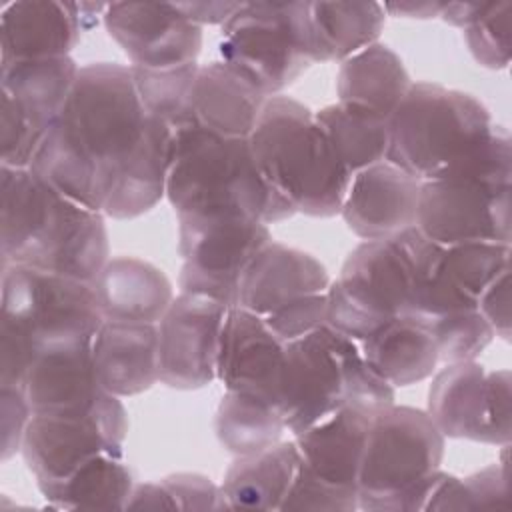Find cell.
I'll return each mask as SVG.
<instances>
[{"label": "cell", "instance_id": "cell-1", "mask_svg": "<svg viewBox=\"0 0 512 512\" xmlns=\"http://www.w3.org/2000/svg\"><path fill=\"white\" fill-rule=\"evenodd\" d=\"M148 120L130 66H82L30 168L62 196L102 212L118 174L142 144Z\"/></svg>", "mask_w": 512, "mask_h": 512}, {"label": "cell", "instance_id": "cell-2", "mask_svg": "<svg viewBox=\"0 0 512 512\" xmlns=\"http://www.w3.org/2000/svg\"><path fill=\"white\" fill-rule=\"evenodd\" d=\"M2 264L92 282L110 260L104 214L46 184L30 168L0 166Z\"/></svg>", "mask_w": 512, "mask_h": 512}, {"label": "cell", "instance_id": "cell-3", "mask_svg": "<svg viewBox=\"0 0 512 512\" xmlns=\"http://www.w3.org/2000/svg\"><path fill=\"white\" fill-rule=\"evenodd\" d=\"M166 198L178 220L244 218L268 226L296 214L264 180L248 138L194 124L174 130Z\"/></svg>", "mask_w": 512, "mask_h": 512}, {"label": "cell", "instance_id": "cell-4", "mask_svg": "<svg viewBox=\"0 0 512 512\" xmlns=\"http://www.w3.org/2000/svg\"><path fill=\"white\" fill-rule=\"evenodd\" d=\"M248 142L264 180L296 214H340L352 176L308 106L284 94L266 98Z\"/></svg>", "mask_w": 512, "mask_h": 512}, {"label": "cell", "instance_id": "cell-5", "mask_svg": "<svg viewBox=\"0 0 512 512\" xmlns=\"http://www.w3.org/2000/svg\"><path fill=\"white\" fill-rule=\"evenodd\" d=\"M394 390L372 370L356 340L324 324L286 344L278 410L296 436L342 406L376 414L394 404Z\"/></svg>", "mask_w": 512, "mask_h": 512}, {"label": "cell", "instance_id": "cell-6", "mask_svg": "<svg viewBox=\"0 0 512 512\" xmlns=\"http://www.w3.org/2000/svg\"><path fill=\"white\" fill-rule=\"evenodd\" d=\"M488 108L472 94L412 82L388 118L386 162L420 182L456 172L494 134Z\"/></svg>", "mask_w": 512, "mask_h": 512}, {"label": "cell", "instance_id": "cell-7", "mask_svg": "<svg viewBox=\"0 0 512 512\" xmlns=\"http://www.w3.org/2000/svg\"><path fill=\"white\" fill-rule=\"evenodd\" d=\"M446 438L426 410L398 406L370 420L358 472V508L366 512L426 510L440 478Z\"/></svg>", "mask_w": 512, "mask_h": 512}, {"label": "cell", "instance_id": "cell-8", "mask_svg": "<svg viewBox=\"0 0 512 512\" xmlns=\"http://www.w3.org/2000/svg\"><path fill=\"white\" fill-rule=\"evenodd\" d=\"M418 228L362 240L326 290V326L362 342L392 318L408 316Z\"/></svg>", "mask_w": 512, "mask_h": 512}, {"label": "cell", "instance_id": "cell-9", "mask_svg": "<svg viewBox=\"0 0 512 512\" xmlns=\"http://www.w3.org/2000/svg\"><path fill=\"white\" fill-rule=\"evenodd\" d=\"M512 170L472 166L420 186L416 228L448 248L468 242L510 244Z\"/></svg>", "mask_w": 512, "mask_h": 512}, {"label": "cell", "instance_id": "cell-10", "mask_svg": "<svg viewBox=\"0 0 512 512\" xmlns=\"http://www.w3.org/2000/svg\"><path fill=\"white\" fill-rule=\"evenodd\" d=\"M2 318L20 326L42 346L90 340L102 324L92 282L2 264Z\"/></svg>", "mask_w": 512, "mask_h": 512}, {"label": "cell", "instance_id": "cell-11", "mask_svg": "<svg viewBox=\"0 0 512 512\" xmlns=\"http://www.w3.org/2000/svg\"><path fill=\"white\" fill-rule=\"evenodd\" d=\"M220 60L266 98L312 64L298 40L294 2H242L222 24Z\"/></svg>", "mask_w": 512, "mask_h": 512}, {"label": "cell", "instance_id": "cell-12", "mask_svg": "<svg viewBox=\"0 0 512 512\" xmlns=\"http://www.w3.org/2000/svg\"><path fill=\"white\" fill-rule=\"evenodd\" d=\"M510 370L488 372L476 360L448 362L428 388L426 412L444 438L508 446L512 438Z\"/></svg>", "mask_w": 512, "mask_h": 512}, {"label": "cell", "instance_id": "cell-13", "mask_svg": "<svg viewBox=\"0 0 512 512\" xmlns=\"http://www.w3.org/2000/svg\"><path fill=\"white\" fill-rule=\"evenodd\" d=\"M270 240V228L258 220H178L180 292L238 306L240 278Z\"/></svg>", "mask_w": 512, "mask_h": 512}, {"label": "cell", "instance_id": "cell-14", "mask_svg": "<svg viewBox=\"0 0 512 512\" xmlns=\"http://www.w3.org/2000/svg\"><path fill=\"white\" fill-rule=\"evenodd\" d=\"M126 436V408L90 418L32 416L20 452L42 490L66 480L98 454L122 456Z\"/></svg>", "mask_w": 512, "mask_h": 512}, {"label": "cell", "instance_id": "cell-15", "mask_svg": "<svg viewBox=\"0 0 512 512\" xmlns=\"http://www.w3.org/2000/svg\"><path fill=\"white\" fill-rule=\"evenodd\" d=\"M24 390L34 416L90 418L124 408L98 378L92 338L42 346Z\"/></svg>", "mask_w": 512, "mask_h": 512}, {"label": "cell", "instance_id": "cell-16", "mask_svg": "<svg viewBox=\"0 0 512 512\" xmlns=\"http://www.w3.org/2000/svg\"><path fill=\"white\" fill-rule=\"evenodd\" d=\"M226 306L192 294L174 296L158 322L160 382L198 390L216 380V358Z\"/></svg>", "mask_w": 512, "mask_h": 512}, {"label": "cell", "instance_id": "cell-17", "mask_svg": "<svg viewBox=\"0 0 512 512\" xmlns=\"http://www.w3.org/2000/svg\"><path fill=\"white\" fill-rule=\"evenodd\" d=\"M102 20L132 68L168 70L198 62L202 26L188 20L176 4L112 2Z\"/></svg>", "mask_w": 512, "mask_h": 512}, {"label": "cell", "instance_id": "cell-18", "mask_svg": "<svg viewBox=\"0 0 512 512\" xmlns=\"http://www.w3.org/2000/svg\"><path fill=\"white\" fill-rule=\"evenodd\" d=\"M284 368L286 344L266 322L240 306L228 308L216 358V378L224 390L278 406Z\"/></svg>", "mask_w": 512, "mask_h": 512}, {"label": "cell", "instance_id": "cell-19", "mask_svg": "<svg viewBox=\"0 0 512 512\" xmlns=\"http://www.w3.org/2000/svg\"><path fill=\"white\" fill-rule=\"evenodd\" d=\"M422 182L382 160L350 178L340 210L344 224L362 240H384L416 226Z\"/></svg>", "mask_w": 512, "mask_h": 512}, {"label": "cell", "instance_id": "cell-20", "mask_svg": "<svg viewBox=\"0 0 512 512\" xmlns=\"http://www.w3.org/2000/svg\"><path fill=\"white\" fill-rule=\"evenodd\" d=\"M300 46L314 62H344L378 42L386 12L380 2H294Z\"/></svg>", "mask_w": 512, "mask_h": 512}, {"label": "cell", "instance_id": "cell-21", "mask_svg": "<svg viewBox=\"0 0 512 512\" xmlns=\"http://www.w3.org/2000/svg\"><path fill=\"white\" fill-rule=\"evenodd\" d=\"M330 282L318 258L270 240L240 278L238 306L264 318L296 298L326 292Z\"/></svg>", "mask_w": 512, "mask_h": 512}, {"label": "cell", "instance_id": "cell-22", "mask_svg": "<svg viewBox=\"0 0 512 512\" xmlns=\"http://www.w3.org/2000/svg\"><path fill=\"white\" fill-rule=\"evenodd\" d=\"M374 414L342 406L294 436L300 468L316 480L358 496V472Z\"/></svg>", "mask_w": 512, "mask_h": 512}, {"label": "cell", "instance_id": "cell-23", "mask_svg": "<svg viewBox=\"0 0 512 512\" xmlns=\"http://www.w3.org/2000/svg\"><path fill=\"white\" fill-rule=\"evenodd\" d=\"M74 2L18 0L0 12V64L70 56L82 32Z\"/></svg>", "mask_w": 512, "mask_h": 512}, {"label": "cell", "instance_id": "cell-24", "mask_svg": "<svg viewBox=\"0 0 512 512\" xmlns=\"http://www.w3.org/2000/svg\"><path fill=\"white\" fill-rule=\"evenodd\" d=\"M158 324L102 320L92 354L102 386L118 396H136L160 382Z\"/></svg>", "mask_w": 512, "mask_h": 512}, {"label": "cell", "instance_id": "cell-25", "mask_svg": "<svg viewBox=\"0 0 512 512\" xmlns=\"http://www.w3.org/2000/svg\"><path fill=\"white\" fill-rule=\"evenodd\" d=\"M266 96L222 60L200 64L188 98V122L226 138H248ZM188 124V126H190Z\"/></svg>", "mask_w": 512, "mask_h": 512}, {"label": "cell", "instance_id": "cell-26", "mask_svg": "<svg viewBox=\"0 0 512 512\" xmlns=\"http://www.w3.org/2000/svg\"><path fill=\"white\" fill-rule=\"evenodd\" d=\"M92 286L104 320L158 324L174 300L168 276L134 256H110Z\"/></svg>", "mask_w": 512, "mask_h": 512}, {"label": "cell", "instance_id": "cell-27", "mask_svg": "<svg viewBox=\"0 0 512 512\" xmlns=\"http://www.w3.org/2000/svg\"><path fill=\"white\" fill-rule=\"evenodd\" d=\"M172 152L174 128L150 116L142 144L118 174L102 214L114 220H130L154 208L166 196Z\"/></svg>", "mask_w": 512, "mask_h": 512}, {"label": "cell", "instance_id": "cell-28", "mask_svg": "<svg viewBox=\"0 0 512 512\" xmlns=\"http://www.w3.org/2000/svg\"><path fill=\"white\" fill-rule=\"evenodd\" d=\"M358 344L372 370L392 388L430 378L440 362L432 334L412 316L388 320Z\"/></svg>", "mask_w": 512, "mask_h": 512}, {"label": "cell", "instance_id": "cell-29", "mask_svg": "<svg viewBox=\"0 0 512 512\" xmlns=\"http://www.w3.org/2000/svg\"><path fill=\"white\" fill-rule=\"evenodd\" d=\"M410 86L412 80L402 58L382 42H374L340 62L336 76L338 102L366 108L386 120Z\"/></svg>", "mask_w": 512, "mask_h": 512}, {"label": "cell", "instance_id": "cell-30", "mask_svg": "<svg viewBox=\"0 0 512 512\" xmlns=\"http://www.w3.org/2000/svg\"><path fill=\"white\" fill-rule=\"evenodd\" d=\"M294 440L278 442L248 456H236L226 470L222 492L228 508L280 510L298 470Z\"/></svg>", "mask_w": 512, "mask_h": 512}, {"label": "cell", "instance_id": "cell-31", "mask_svg": "<svg viewBox=\"0 0 512 512\" xmlns=\"http://www.w3.org/2000/svg\"><path fill=\"white\" fill-rule=\"evenodd\" d=\"M2 94L10 96L44 132L62 114L80 72L72 56L0 64Z\"/></svg>", "mask_w": 512, "mask_h": 512}, {"label": "cell", "instance_id": "cell-32", "mask_svg": "<svg viewBox=\"0 0 512 512\" xmlns=\"http://www.w3.org/2000/svg\"><path fill=\"white\" fill-rule=\"evenodd\" d=\"M134 486L132 470L122 456L98 454L40 494L50 506L64 510H126Z\"/></svg>", "mask_w": 512, "mask_h": 512}, {"label": "cell", "instance_id": "cell-33", "mask_svg": "<svg viewBox=\"0 0 512 512\" xmlns=\"http://www.w3.org/2000/svg\"><path fill=\"white\" fill-rule=\"evenodd\" d=\"M342 166L356 172L386 160L388 120L354 104H328L314 112Z\"/></svg>", "mask_w": 512, "mask_h": 512}, {"label": "cell", "instance_id": "cell-34", "mask_svg": "<svg viewBox=\"0 0 512 512\" xmlns=\"http://www.w3.org/2000/svg\"><path fill=\"white\" fill-rule=\"evenodd\" d=\"M218 442L234 456L266 450L286 432L278 406L238 392H224L214 420Z\"/></svg>", "mask_w": 512, "mask_h": 512}, {"label": "cell", "instance_id": "cell-35", "mask_svg": "<svg viewBox=\"0 0 512 512\" xmlns=\"http://www.w3.org/2000/svg\"><path fill=\"white\" fill-rule=\"evenodd\" d=\"M198 66V62L168 70H146L130 66L144 110L150 116L164 120L174 130L188 126V98Z\"/></svg>", "mask_w": 512, "mask_h": 512}, {"label": "cell", "instance_id": "cell-36", "mask_svg": "<svg viewBox=\"0 0 512 512\" xmlns=\"http://www.w3.org/2000/svg\"><path fill=\"white\" fill-rule=\"evenodd\" d=\"M508 506V466L490 464L468 478L440 472L426 510H468Z\"/></svg>", "mask_w": 512, "mask_h": 512}, {"label": "cell", "instance_id": "cell-37", "mask_svg": "<svg viewBox=\"0 0 512 512\" xmlns=\"http://www.w3.org/2000/svg\"><path fill=\"white\" fill-rule=\"evenodd\" d=\"M510 244L468 242L444 248V270L474 302L484 288L510 266Z\"/></svg>", "mask_w": 512, "mask_h": 512}, {"label": "cell", "instance_id": "cell-38", "mask_svg": "<svg viewBox=\"0 0 512 512\" xmlns=\"http://www.w3.org/2000/svg\"><path fill=\"white\" fill-rule=\"evenodd\" d=\"M510 2H490L488 10L464 28V38L474 60L490 70L510 64Z\"/></svg>", "mask_w": 512, "mask_h": 512}, {"label": "cell", "instance_id": "cell-39", "mask_svg": "<svg viewBox=\"0 0 512 512\" xmlns=\"http://www.w3.org/2000/svg\"><path fill=\"white\" fill-rule=\"evenodd\" d=\"M46 132L24 110L2 94V166L30 168Z\"/></svg>", "mask_w": 512, "mask_h": 512}, {"label": "cell", "instance_id": "cell-40", "mask_svg": "<svg viewBox=\"0 0 512 512\" xmlns=\"http://www.w3.org/2000/svg\"><path fill=\"white\" fill-rule=\"evenodd\" d=\"M284 342H294L326 324V292L296 298L262 318Z\"/></svg>", "mask_w": 512, "mask_h": 512}, {"label": "cell", "instance_id": "cell-41", "mask_svg": "<svg viewBox=\"0 0 512 512\" xmlns=\"http://www.w3.org/2000/svg\"><path fill=\"white\" fill-rule=\"evenodd\" d=\"M358 508V496L332 488L308 472H304L298 464L292 486L282 502L284 510H328V512H352Z\"/></svg>", "mask_w": 512, "mask_h": 512}, {"label": "cell", "instance_id": "cell-42", "mask_svg": "<svg viewBox=\"0 0 512 512\" xmlns=\"http://www.w3.org/2000/svg\"><path fill=\"white\" fill-rule=\"evenodd\" d=\"M0 386L24 388L28 370L40 352V346L20 326L10 320L0 322Z\"/></svg>", "mask_w": 512, "mask_h": 512}, {"label": "cell", "instance_id": "cell-43", "mask_svg": "<svg viewBox=\"0 0 512 512\" xmlns=\"http://www.w3.org/2000/svg\"><path fill=\"white\" fill-rule=\"evenodd\" d=\"M168 490L176 510H224L228 502L220 486L210 478L192 472L170 474L160 480Z\"/></svg>", "mask_w": 512, "mask_h": 512}, {"label": "cell", "instance_id": "cell-44", "mask_svg": "<svg viewBox=\"0 0 512 512\" xmlns=\"http://www.w3.org/2000/svg\"><path fill=\"white\" fill-rule=\"evenodd\" d=\"M32 408L24 388L0 386V426H2V460L12 458L22 450Z\"/></svg>", "mask_w": 512, "mask_h": 512}, {"label": "cell", "instance_id": "cell-45", "mask_svg": "<svg viewBox=\"0 0 512 512\" xmlns=\"http://www.w3.org/2000/svg\"><path fill=\"white\" fill-rule=\"evenodd\" d=\"M478 312L492 328L494 336H500L502 340H510V266L502 270L478 296L476 300Z\"/></svg>", "mask_w": 512, "mask_h": 512}, {"label": "cell", "instance_id": "cell-46", "mask_svg": "<svg viewBox=\"0 0 512 512\" xmlns=\"http://www.w3.org/2000/svg\"><path fill=\"white\" fill-rule=\"evenodd\" d=\"M242 2H176V8L194 24H224Z\"/></svg>", "mask_w": 512, "mask_h": 512}, {"label": "cell", "instance_id": "cell-47", "mask_svg": "<svg viewBox=\"0 0 512 512\" xmlns=\"http://www.w3.org/2000/svg\"><path fill=\"white\" fill-rule=\"evenodd\" d=\"M126 510H176V506L162 482H146L134 486Z\"/></svg>", "mask_w": 512, "mask_h": 512}, {"label": "cell", "instance_id": "cell-48", "mask_svg": "<svg viewBox=\"0 0 512 512\" xmlns=\"http://www.w3.org/2000/svg\"><path fill=\"white\" fill-rule=\"evenodd\" d=\"M490 2H444L440 18L456 28H468L476 22L486 10Z\"/></svg>", "mask_w": 512, "mask_h": 512}, {"label": "cell", "instance_id": "cell-49", "mask_svg": "<svg viewBox=\"0 0 512 512\" xmlns=\"http://www.w3.org/2000/svg\"><path fill=\"white\" fill-rule=\"evenodd\" d=\"M386 14L404 16V18H434L440 16L444 2H386L382 4Z\"/></svg>", "mask_w": 512, "mask_h": 512}]
</instances>
